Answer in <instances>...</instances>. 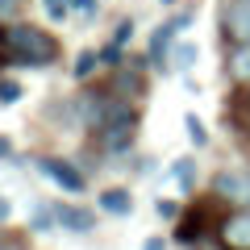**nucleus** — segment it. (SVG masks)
I'll return each instance as SVG.
<instances>
[{
	"label": "nucleus",
	"mask_w": 250,
	"mask_h": 250,
	"mask_svg": "<svg viewBox=\"0 0 250 250\" xmlns=\"http://www.w3.org/2000/svg\"><path fill=\"white\" fill-rule=\"evenodd\" d=\"M0 50H4V62L13 67H54L62 59V42L50 29L29 25V21L0 25Z\"/></svg>",
	"instance_id": "1"
},
{
	"label": "nucleus",
	"mask_w": 250,
	"mask_h": 250,
	"mask_svg": "<svg viewBox=\"0 0 250 250\" xmlns=\"http://www.w3.org/2000/svg\"><path fill=\"white\" fill-rule=\"evenodd\" d=\"M38 171H42L50 184H59L67 196H83V188H88V175L80 171V163L62 159V154H42V159H38Z\"/></svg>",
	"instance_id": "2"
},
{
	"label": "nucleus",
	"mask_w": 250,
	"mask_h": 250,
	"mask_svg": "<svg viewBox=\"0 0 250 250\" xmlns=\"http://www.w3.org/2000/svg\"><path fill=\"white\" fill-rule=\"evenodd\" d=\"M208 192L225 205H250V167H221L208 179Z\"/></svg>",
	"instance_id": "3"
},
{
	"label": "nucleus",
	"mask_w": 250,
	"mask_h": 250,
	"mask_svg": "<svg viewBox=\"0 0 250 250\" xmlns=\"http://www.w3.org/2000/svg\"><path fill=\"white\" fill-rule=\"evenodd\" d=\"M142 125V113H138V100H125L104 92V104H100V121L96 129H138Z\"/></svg>",
	"instance_id": "4"
},
{
	"label": "nucleus",
	"mask_w": 250,
	"mask_h": 250,
	"mask_svg": "<svg viewBox=\"0 0 250 250\" xmlns=\"http://www.w3.org/2000/svg\"><path fill=\"white\" fill-rule=\"evenodd\" d=\"M108 92L125 100H142L150 96V80H146V67H134V62H121L117 71H108Z\"/></svg>",
	"instance_id": "5"
},
{
	"label": "nucleus",
	"mask_w": 250,
	"mask_h": 250,
	"mask_svg": "<svg viewBox=\"0 0 250 250\" xmlns=\"http://www.w3.org/2000/svg\"><path fill=\"white\" fill-rule=\"evenodd\" d=\"M192 21H196V13L188 9V13H179V17L163 21V25L154 29V34H150V50H146L150 67H163V54H167V46H175V42H179V29H188Z\"/></svg>",
	"instance_id": "6"
},
{
	"label": "nucleus",
	"mask_w": 250,
	"mask_h": 250,
	"mask_svg": "<svg viewBox=\"0 0 250 250\" xmlns=\"http://www.w3.org/2000/svg\"><path fill=\"white\" fill-rule=\"evenodd\" d=\"M217 242H221L225 250H250V208L246 205H238L229 217H221Z\"/></svg>",
	"instance_id": "7"
},
{
	"label": "nucleus",
	"mask_w": 250,
	"mask_h": 250,
	"mask_svg": "<svg viewBox=\"0 0 250 250\" xmlns=\"http://www.w3.org/2000/svg\"><path fill=\"white\" fill-rule=\"evenodd\" d=\"M221 34L229 46L250 42V0H225L221 9Z\"/></svg>",
	"instance_id": "8"
},
{
	"label": "nucleus",
	"mask_w": 250,
	"mask_h": 250,
	"mask_svg": "<svg viewBox=\"0 0 250 250\" xmlns=\"http://www.w3.org/2000/svg\"><path fill=\"white\" fill-rule=\"evenodd\" d=\"M208 229V205H192L175 217V242L179 246H196Z\"/></svg>",
	"instance_id": "9"
},
{
	"label": "nucleus",
	"mask_w": 250,
	"mask_h": 250,
	"mask_svg": "<svg viewBox=\"0 0 250 250\" xmlns=\"http://www.w3.org/2000/svg\"><path fill=\"white\" fill-rule=\"evenodd\" d=\"M54 217H59L62 229H71V233H92L96 229V213L80 208V205H54Z\"/></svg>",
	"instance_id": "10"
},
{
	"label": "nucleus",
	"mask_w": 250,
	"mask_h": 250,
	"mask_svg": "<svg viewBox=\"0 0 250 250\" xmlns=\"http://www.w3.org/2000/svg\"><path fill=\"white\" fill-rule=\"evenodd\" d=\"M138 129H92V142H96L100 154H125L134 146Z\"/></svg>",
	"instance_id": "11"
},
{
	"label": "nucleus",
	"mask_w": 250,
	"mask_h": 250,
	"mask_svg": "<svg viewBox=\"0 0 250 250\" xmlns=\"http://www.w3.org/2000/svg\"><path fill=\"white\" fill-rule=\"evenodd\" d=\"M225 75H229L238 88H250V42L229 46V54H225Z\"/></svg>",
	"instance_id": "12"
},
{
	"label": "nucleus",
	"mask_w": 250,
	"mask_h": 250,
	"mask_svg": "<svg viewBox=\"0 0 250 250\" xmlns=\"http://www.w3.org/2000/svg\"><path fill=\"white\" fill-rule=\"evenodd\" d=\"M96 205H100V213H108V217H129L134 213V192H129V188H104Z\"/></svg>",
	"instance_id": "13"
},
{
	"label": "nucleus",
	"mask_w": 250,
	"mask_h": 250,
	"mask_svg": "<svg viewBox=\"0 0 250 250\" xmlns=\"http://www.w3.org/2000/svg\"><path fill=\"white\" fill-rule=\"evenodd\" d=\"M171 179L179 184V192H192V188H196V159H192V154L175 159V167H171Z\"/></svg>",
	"instance_id": "14"
},
{
	"label": "nucleus",
	"mask_w": 250,
	"mask_h": 250,
	"mask_svg": "<svg viewBox=\"0 0 250 250\" xmlns=\"http://www.w3.org/2000/svg\"><path fill=\"white\" fill-rule=\"evenodd\" d=\"M96 67H100V54L96 50H80V54H75V62H71V75L80 83H88L92 75H96Z\"/></svg>",
	"instance_id": "15"
},
{
	"label": "nucleus",
	"mask_w": 250,
	"mask_h": 250,
	"mask_svg": "<svg viewBox=\"0 0 250 250\" xmlns=\"http://www.w3.org/2000/svg\"><path fill=\"white\" fill-rule=\"evenodd\" d=\"M196 59H200V46L196 42H175V46H171V62H175L179 71H192Z\"/></svg>",
	"instance_id": "16"
},
{
	"label": "nucleus",
	"mask_w": 250,
	"mask_h": 250,
	"mask_svg": "<svg viewBox=\"0 0 250 250\" xmlns=\"http://www.w3.org/2000/svg\"><path fill=\"white\" fill-rule=\"evenodd\" d=\"M54 225H59V217H54V205H34V213H29V233H50Z\"/></svg>",
	"instance_id": "17"
},
{
	"label": "nucleus",
	"mask_w": 250,
	"mask_h": 250,
	"mask_svg": "<svg viewBox=\"0 0 250 250\" xmlns=\"http://www.w3.org/2000/svg\"><path fill=\"white\" fill-rule=\"evenodd\" d=\"M184 129H188V138H192V146H196V150H205V146H213V134L205 129V121H200L196 113H188V117H184Z\"/></svg>",
	"instance_id": "18"
},
{
	"label": "nucleus",
	"mask_w": 250,
	"mask_h": 250,
	"mask_svg": "<svg viewBox=\"0 0 250 250\" xmlns=\"http://www.w3.org/2000/svg\"><path fill=\"white\" fill-rule=\"evenodd\" d=\"M100 67H104V71H117V67H121L125 62V46H117V42H108V46H100Z\"/></svg>",
	"instance_id": "19"
},
{
	"label": "nucleus",
	"mask_w": 250,
	"mask_h": 250,
	"mask_svg": "<svg viewBox=\"0 0 250 250\" xmlns=\"http://www.w3.org/2000/svg\"><path fill=\"white\" fill-rule=\"evenodd\" d=\"M21 96H25V88H21L17 80H9V75H4V80H0V104L9 108V104H17Z\"/></svg>",
	"instance_id": "20"
},
{
	"label": "nucleus",
	"mask_w": 250,
	"mask_h": 250,
	"mask_svg": "<svg viewBox=\"0 0 250 250\" xmlns=\"http://www.w3.org/2000/svg\"><path fill=\"white\" fill-rule=\"evenodd\" d=\"M134 17H121V21H117V25H113V38H108V42H117V46H129V38H134Z\"/></svg>",
	"instance_id": "21"
},
{
	"label": "nucleus",
	"mask_w": 250,
	"mask_h": 250,
	"mask_svg": "<svg viewBox=\"0 0 250 250\" xmlns=\"http://www.w3.org/2000/svg\"><path fill=\"white\" fill-rule=\"evenodd\" d=\"M42 9L50 21H67V13H71V0H42Z\"/></svg>",
	"instance_id": "22"
},
{
	"label": "nucleus",
	"mask_w": 250,
	"mask_h": 250,
	"mask_svg": "<svg viewBox=\"0 0 250 250\" xmlns=\"http://www.w3.org/2000/svg\"><path fill=\"white\" fill-rule=\"evenodd\" d=\"M21 4H25V0H0V25H13V21L21 17Z\"/></svg>",
	"instance_id": "23"
},
{
	"label": "nucleus",
	"mask_w": 250,
	"mask_h": 250,
	"mask_svg": "<svg viewBox=\"0 0 250 250\" xmlns=\"http://www.w3.org/2000/svg\"><path fill=\"white\" fill-rule=\"evenodd\" d=\"M96 4H100V0H71V13H83V17H92V13H96Z\"/></svg>",
	"instance_id": "24"
},
{
	"label": "nucleus",
	"mask_w": 250,
	"mask_h": 250,
	"mask_svg": "<svg viewBox=\"0 0 250 250\" xmlns=\"http://www.w3.org/2000/svg\"><path fill=\"white\" fill-rule=\"evenodd\" d=\"M0 250H25V242L13 238V233H0Z\"/></svg>",
	"instance_id": "25"
},
{
	"label": "nucleus",
	"mask_w": 250,
	"mask_h": 250,
	"mask_svg": "<svg viewBox=\"0 0 250 250\" xmlns=\"http://www.w3.org/2000/svg\"><path fill=\"white\" fill-rule=\"evenodd\" d=\"M159 217H167V221L179 217V205H175V200H159Z\"/></svg>",
	"instance_id": "26"
},
{
	"label": "nucleus",
	"mask_w": 250,
	"mask_h": 250,
	"mask_svg": "<svg viewBox=\"0 0 250 250\" xmlns=\"http://www.w3.org/2000/svg\"><path fill=\"white\" fill-rule=\"evenodd\" d=\"M142 250H167V238H159V233H154V238L142 242Z\"/></svg>",
	"instance_id": "27"
},
{
	"label": "nucleus",
	"mask_w": 250,
	"mask_h": 250,
	"mask_svg": "<svg viewBox=\"0 0 250 250\" xmlns=\"http://www.w3.org/2000/svg\"><path fill=\"white\" fill-rule=\"evenodd\" d=\"M4 159H13V138L0 134V163H4Z\"/></svg>",
	"instance_id": "28"
},
{
	"label": "nucleus",
	"mask_w": 250,
	"mask_h": 250,
	"mask_svg": "<svg viewBox=\"0 0 250 250\" xmlns=\"http://www.w3.org/2000/svg\"><path fill=\"white\" fill-rule=\"evenodd\" d=\"M9 217H13V200L0 196V221H9Z\"/></svg>",
	"instance_id": "29"
},
{
	"label": "nucleus",
	"mask_w": 250,
	"mask_h": 250,
	"mask_svg": "<svg viewBox=\"0 0 250 250\" xmlns=\"http://www.w3.org/2000/svg\"><path fill=\"white\" fill-rule=\"evenodd\" d=\"M163 4H175V0H163Z\"/></svg>",
	"instance_id": "30"
}]
</instances>
